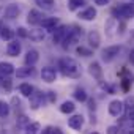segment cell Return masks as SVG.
Returning a JSON list of instances; mask_svg holds the SVG:
<instances>
[{
	"mask_svg": "<svg viewBox=\"0 0 134 134\" xmlns=\"http://www.w3.org/2000/svg\"><path fill=\"white\" fill-rule=\"evenodd\" d=\"M54 134H63V132H62V129H58V128H54Z\"/></svg>",
	"mask_w": 134,
	"mask_h": 134,
	"instance_id": "f35d334b",
	"label": "cell"
},
{
	"mask_svg": "<svg viewBox=\"0 0 134 134\" xmlns=\"http://www.w3.org/2000/svg\"><path fill=\"white\" fill-rule=\"evenodd\" d=\"M88 44H90V47H93V49H98L99 47V43H101V38H99V33L96 32V30H92L90 33H88Z\"/></svg>",
	"mask_w": 134,
	"mask_h": 134,
	"instance_id": "2e32d148",
	"label": "cell"
},
{
	"mask_svg": "<svg viewBox=\"0 0 134 134\" xmlns=\"http://www.w3.org/2000/svg\"><path fill=\"white\" fill-rule=\"evenodd\" d=\"M60 70L65 76L68 77H79L81 76V68L79 65L76 63V60L66 57V58H62L60 60Z\"/></svg>",
	"mask_w": 134,
	"mask_h": 134,
	"instance_id": "6da1fadb",
	"label": "cell"
},
{
	"mask_svg": "<svg viewBox=\"0 0 134 134\" xmlns=\"http://www.w3.org/2000/svg\"><path fill=\"white\" fill-rule=\"evenodd\" d=\"M40 131V123H30L27 128H25V134H38Z\"/></svg>",
	"mask_w": 134,
	"mask_h": 134,
	"instance_id": "484cf974",
	"label": "cell"
},
{
	"mask_svg": "<svg viewBox=\"0 0 134 134\" xmlns=\"http://www.w3.org/2000/svg\"><path fill=\"white\" fill-rule=\"evenodd\" d=\"M35 3L40 8L46 10V11H52L54 10V0H35Z\"/></svg>",
	"mask_w": 134,
	"mask_h": 134,
	"instance_id": "44dd1931",
	"label": "cell"
},
{
	"mask_svg": "<svg viewBox=\"0 0 134 134\" xmlns=\"http://www.w3.org/2000/svg\"><path fill=\"white\" fill-rule=\"evenodd\" d=\"M0 36L3 40H8V41H13V36H14V32L8 27H2L0 29Z\"/></svg>",
	"mask_w": 134,
	"mask_h": 134,
	"instance_id": "cb8c5ba5",
	"label": "cell"
},
{
	"mask_svg": "<svg viewBox=\"0 0 134 134\" xmlns=\"http://www.w3.org/2000/svg\"><path fill=\"white\" fill-rule=\"evenodd\" d=\"M19 13H21V8H19L16 3H11V5H8V7L5 8V16H7L8 19H14V18H18Z\"/></svg>",
	"mask_w": 134,
	"mask_h": 134,
	"instance_id": "5bb4252c",
	"label": "cell"
},
{
	"mask_svg": "<svg viewBox=\"0 0 134 134\" xmlns=\"http://www.w3.org/2000/svg\"><path fill=\"white\" fill-rule=\"evenodd\" d=\"M10 114V106L5 101H0V117H7Z\"/></svg>",
	"mask_w": 134,
	"mask_h": 134,
	"instance_id": "f1b7e54d",
	"label": "cell"
},
{
	"mask_svg": "<svg viewBox=\"0 0 134 134\" xmlns=\"http://www.w3.org/2000/svg\"><path fill=\"white\" fill-rule=\"evenodd\" d=\"M19 92L24 95V96H27V98H30L32 95H33V87L30 85V84H27V82H24V84H21L19 85Z\"/></svg>",
	"mask_w": 134,
	"mask_h": 134,
	"instance_id": "7402d4cb",
	"label": "cell"
},
{
	"mask_svg": "<svg viewBox=\"0 0 134 134\" xmlns=\"http://www.w3.org/2000/svg\"><path fill=\"white\" fill-rule=\"evenodd\" d=\"M95 3L99 5V7H104V5H109L110 3V0H95Z\"/></svg>",
	"mask_w": 134,
	"mask_h": 134,
	"instance_id": "836d02e7",
	"label": "cell"
},
{
	"mask_svg": "<svg viewBox=\"0 0 134 134\" xmlns=\"http://www.w3.org/2000/svg\"><path fill=\"white\" fill-rule=\"evenodd\" d=\"M82 5H85V0H70V2H68V8H70L71 11L79 10Z\"/></svg>",
	"mask_w": 134,
	"mask_h": 134,
	"instance_id": "d4e9b609",
	"label": "cell"
},
{
	"mask_svg": "<svg viewBox=\"0 0 134 134\" xmlns=\"http://www.w3.org/2000/svg\"><path fill=\"white\" fill-rule=\"evenodd\" d=\"M74 98H76L77 101H81V103L87 101V93H85V90H82V88H77V90L74 92Z\"/></svg>",
	"mask_w": 134,
	"mask_h": 134,
	"instance_id": "4316f807",
	"label": "cell"
},
{
	"mask_svg": "<svg viewBox=\"0 0 134 134\" xmlns=\"http://www.w3.org/2000/svg\"><path fill=\"white\" fill-rule=\"evenodd\" d=\"M128 118H129L131 121H134V106H131V107L128 109Z\"/></svg>",
	"mask_w": 134,
	"mask_h": 134,
	"instance_id": "d6a6232c",
	"label": "cell"
},
{
	"mask_svg": "<svg viewBox=\"0 0 134 134\" xmlns=\"http://www.w3.org/2000/svg\"><path fill=\"white\" fill-rule=\"evenodd\" d=\"M76 51H77V54L82 55V57H90V55H92V51L87 49V47H84V46H77Z\"/></svg>",
	"mask_w": 134,
	"mask_h": 134,
	"instance_id": "f546056e",
	"label": "cell"
},
{
	"mask_svg": "<svg viewBox=\"0 0 134 134\" xmlns=\"http://www.w3.org/2000/svg\"><path fill=\"white\" fill-rule=\"evenodd\" d=\"M79 18H81L82 21H93V19L96 18V8H93V7H87L84 11L79 13Z\"/></svg>",
	"mask_w": 134,
	"mask_h": 134,
	"instance_id": "30bf717a",
	"label": "cell"
},
{
	"mask_svg": "<svg viewBox=\"0 0 134 134\" xmlns=\"http://www.w3.org/2000/svg\"><path fill=\"white\" fill-rule=\"evenodd\" d=\"M120 46H109V47H106L104 51H103V54H101V57H103V60L104 62H112L117 55H118V52H120Z\"/></svg>",
	"mask_w": 134,
	"mask_h": 134,
	"instance_id": "277c9868",
	"label": "cell"
},
{
	"mask_svg": "<svg viewBox=\"0 0 134 134\" xmlns=\"http://www.w3.org/2000/svg\"><path fill=\"white\" fill-rule=\"evenodd\" d=\"M41 77L46 82H54L57 79V70L51 68V66H46V68H43V71H41Z\"/></svg>",
	"mask_w": 134,
	"mask_h": 134,
	"instance_id": "8992f818",
	"label": "cell"
},
{
	"mask_svg": "<svg viewBox=\"0 0 134 134\" xmlns=\"http://www.w3.org/2000/svg\"><path fill=\"white\" fill-rule=\"evenodd\" d=\"M21 43L19 41H11V43H8V47H7V52H8V55H11V57H18L19 54H21Z\"/></svg>",
	"mask_w": 134,
	"mask_h": 134,
	"instance_id": "e0dca14e",
	"label": "cell"
},
{
	"mask_svg": "<svg viewBox=\"0 0 134 134\" xmlns=\"http://www.w3.org/2000/svg\"><path fill=\"white\" fill-rule=\"evenodd\" d=\"M57 24H58V19L57 18H47V19H44L41 22V25H43L44 30H55Z\"/></svg>",
	"mask_w": 134,
	"mask_h": 134,
	"instance_id": "d6986e66",
	"label": "cell"
},
{
	"mask_svg": "<svg viewBox=\"0 0 134 134\" xmlns=\"http://www.w3.org/2000/svg\"><path fill=\"white\" fill-rule=\"evenodd\" d=\"M114 18L117 19H131L134 18V3H123L112 10Z\"/></svg>",
	"mask_w": 134,
	"mask_h": 134,
	"instance_id": "7a4b0ae2",
	"label": "cell"
},
{
	"mask_svg": "<svg viewBox=\"0 0 134 134\" xmlns=\"http://www.w3.org/2000/svg\"><path fill=\"white\" fill-rule=\"evenodd\" d=\"M2 13H5V8H0V14H2Z\"/></svg>",
	"mask_w": 134,
	"mask_h": 134,
	"instance_id": "ab89813d",
	"label": "cell"
},
{
	"mask_svg": "<svg viewBox=\"0 0 134 134\" xmlns=\"http://www.w3.org/2000/svg\"><path fill=\"white\" fill-rule=\"evenodd\" d=\"M44 19H43V14L38 11V10H30L29 11V18H27V22L32 24V25H36V24H41Z\"/></svg>",
	"mask_w": 134,
	"mask_h": 134,
	"instance_id": "9c48e42d",
	"label": "cell"
},
{
	"mask_svg": "<svg viewBox=\"0 0 134 134\" xmlns=\"http://www.w3.org/2000/svg\"><path fill=\"white\" fill-rule=\"evenodd\" d=\"M41 134H54V128L52 126H47V128H44L43 129V132Z\"/></svg>",
	"mask_w": 134,
	"mask_h": 134,
	"instance_id": "d590c367",
	"label": "cell"
},
{
	"mask_svg": "<svg viewBox=\"0 0 134 134\" xmlns=\"http://www.w3.org/2000/svg\"><path fill=\"white\" fill-rule=\"evenodd\" d=\"M18 33H19V36H24V38H25V36H29V33L25 32V29H24V27H19V29H18Z\"/></svg>",
	"mask_w": 134,
	"mask_h": 134,
	"instance_id": "e575fe53",
	"label": "cell"
},
{
	"mask_svg": "<svg viewBox=\"0 0 134 134\" xmlns=\"http://www.w3.org/2000/svg\"><path fill=\"white\" fill-rule=\"evenodd\" d=\"M74 109H76V106H74L73 101H65V103L60 106V110H62L63 114H73Z\"/></svg>",
	"mask_w": 134,
	"mask_h": 134,
	"instance_id": "603a6c76",
	"label": "cell"
},
{
	"mask_svg": "<svg viewBox=\"0 0 134 134\" xmlns=\"http://www.w3.org/2000/svg\"><path fill=\"white\" fill-rule=\"evenodd\" d=\"M81 35H82V29H79V27H73V30H68V35H66V38H65V41H63V43H65L63 47L68 49L71 44L77 43L79 38H81Z\"/></svg>",
	"mask_w": 134,
	"mask_h": 134,
	"instance_id": "3957f363",
	"label": "cell"
},
{
	"mask_svg": "<svg viewBox=\"0 0 134 134\" xmlns=\"http://www.w3.org/2000/svg\"><path fill=\"white\" fill-rule=\"evenodd\" d=\"M0 87H3L7 90H11V81L8 79V76H2V74H0Z\"/></svg>",
	"mask_w": 134,
	"mask_h": 134,
	"instance_id": "83f0119b",
	"label": "cell"
},
{
	"mask_svg": "<svg viewBox=\"0 0 134 134\" xmlns=\"http://www.w3.org/2000/svg\"><path fill=\"white\" fill-rule=\"evenodd\" d=\"M43 99H44V95L41 92H36L30 96V107L32 109H38L40 106H43Z\"/></svg>",
	"mask_w": 134,
	"mask_h": 134,
	"instance_id": "7c38bea8",
	"label": "cell"
},
{
	"mask_svg": "<svg viewBox=\"0 0 134 134\" xmlns=\"http://www.w3.org/2000/svg\"><path fill=\"white\" fill-rule=\"evenodd\" d=\"M121 112H123V103L118 99H114L109 104V114L112 117H118V115H121Z\"/></svg>",
	"mask_w": 134,
	"mask_h": 134,
	"instance_id": "52a82bcc",
	"label": "cell"
},
{
	"mask_svg": "<svg viewBox=\"0 0 134 134\" xmlns=\"http://www.w3.org/2000/svg\"><path fill=\"white\" fill-rule=\"evenodd\" d=\"M25 65L27 66H33L38 60H40V55H38V51H35V49H30L27 54H25Z\"/></svg>",
	"mask_w": 134,
	"mask_h": 134,
	"instance_id": "8fae6325",
	"label": "cell"
},
{
	"mask_svg": "<svg viewBox=\"0 0 134 134\" xmlns=\"http://www.w3.org/2000/svg\"><path fill=\"white\" fill-rule=\"evenodd\" d=\"M129 134H134V129H132V131H129Z\"/></svg>",
	"mask_w": 134,
	"mask_h": 134,
	"instance_id": "60d3db41",
	"label": "cell"
},
{
	"mask_svg": "<svg viewBox=\"0 0 134 134\" xmlns=\"http://www.w3.org/2000/svg\"><path fill=\"white\" fill-rule=\"evenodd\" d=\"M47 95H49V101H51V103H54V101H55V98H57V96L54 95V92H49Z\"/></svg>",
	"mask_w": 134,
	"mask_h": 134,
	"instance_id": "8d00e7d4",
	"label": "cell"
},
{
	"mask_svg": "<svg viewBox=\"0 0 134 134\" xmlns=\"http://www.w3.org/2000/svg\"><path fill=\"white\" fill-rule=\"evenodd\" d=\"M29 125H30V123H29L27 117H25V115H21V117H19V120H18V126H25V128H27Z\"/></svg>",
	"mask_w": 134,
	"mask_h": 134,
	"instance_id": "4dcf8cb0",
	"label": "cell"
},
{
	"mask_svg": "<svg viewBox=\"0 0 134 134\" xmlns=\"http://www.w3.org/2000/svg\"><path fill=\"white\" fill-rule=\"evenodd\" d=\"M129 62L134 65V49H132V51H131V54H129Z\"/></svg>",
	"mask_w": 134,
	"mask_h": 134,
	"instance_id": "74e56055",
	"label": "cell"
},
{
	"mask_svg": "<svg viewBox=\"0 0 134 134\" xmlns=\"http://www.w3.org/2000/svg\"><path fill=\"white\" fill-rule=\"evenodd\" d=\"M107 134H118V126H115V125L109 126L107 128Z\"/></svg>",
	"mask_w": 134,
	"mask_h": 134,
	"instance_id": "1f68e13d",
	"label": "cell"
},
{
	"mask_svg": "<svg viewBox=\"0 0 134 134\" xmlns=\"http://www.w3.org/2000/svg\"><path fill=\"white\" fill-rule=\"evenodd\" d=\"M29 38H30L32 41L38 43V41H43V40L46 38V33H44L43 29H33V30L29 32Z\"/></svg>",
	"mask_w": 134,
	"mask_h": 134,
	"instance_id": "9a60e30c",
	"label": "cell"
},
{
	"mask_svg": "<svg viewBox=\"0 0 134 134\" xmlns=\"http://www.w3.org/2000/svg\"><path fill=\"white\" fill-rule=\"evenodd\" d=\"M33 73H35V68H33V66H24V68H19V70L16 71L18 77H29V76H32Z\"/></svg>",
	"mask_w": 134,
	"mask_h": 134,
	"instance_id": "ffe728a7",
	"label": "cell"
},
{
	"mask_svg": "<svg viewBox=\"0 0 134 134\" xmlns=\"http://www.w3.org/2000/svg\"><path fill=\"white\" fill-rule=\"evenodd\" d=\"M68 126L73 129H81L84 126V117L82 115H73L71 118H68Z\"/></svg>",
	"mask_w": 134,
	"mask_h": 134,
	"instance_id": "4fadbf2b",
	"label": "cell"
},
{
	"mask_svg": "<svg viewBox=\"0 0 134 134\" xmlns=\"http://www.w3.org/2000/svg\"><path fill=\"white\" fill-rule=\"evenodd\" d=\"M90 134H98V132H90Z\"/></svg>",
	"mask_w": 134,
	"mask_h": 134,
	"instance_id": "b9f144b4",
	"label": "cell"
},
{
	"mask_svg": "<svg viewBox=\"0 0 134 134\" xmlns=\"http://www.w3.org/2000/svg\"><path fill=\"white\" fill-rule=\"evenodd\" d=\"M88 73L95 77V79H98V81H103V68L99 66V63L98 62H93V63H90V66H88Z\"/></svg>",
	"mask_w": 134,
	"mask_h": 134,
	"instance_id": "ba28073f",
	"label": "cell"
},
{
	"mask_svg": "<svg viewBox=\"0 0 134 134\" xmlns=\"http://www.w3.org/2000/svg\"><path fill=\"white\" fill-rule=\"evenodd\" d=\"M14 73V66L8 62H0V74L2 76H10Z\"/></svg>",
	"mask_w": 134,
	"mask_h": 134,
	"instance_id": "ac0fdd59",
	"label": "cell"
},
{
	"mask_svg": "<svg viewBox=\"0 0 134 134\" xmlns=\"http://www.w3.org/2000/svg\"><path fill=\"white\" fill-rule=\"evenodd\" d=\"M66 35H68V27H66V25H58V27L54 30V38H52V40H54L55 44H58V43L65 41Z\"/></svg>",
	"mask_w": 134,
	"mask_h": 134,
	"instance_id": "5b68a950",
	"label": "cell"
}]
</instances>
